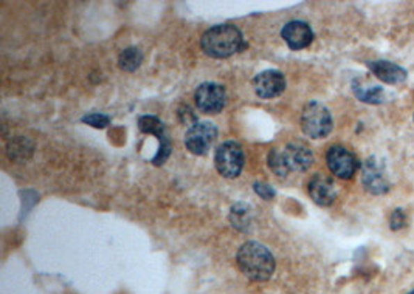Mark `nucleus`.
<instances>
[{"mask_svg": "<svg viewBox=\"0 0 414 294\" xmlns=\"http://www.w3.org/2000/svg\"><path fill=\"white\" fill-rule=\"evenodd\" d=\"M236 262L242 275L255 282H267L276 268L275 257L270 250L255 240L241 246L236 254Z\"/></svg>", "mask_w": 414, "mask_h": 294, "instance_id": "f257e3e1", "label": "nucleus"}, {"mask_svg": "<svg viewBox=\"0 0 414 294\" xmlns=\"http://www.w3.org/2000/svg\"><path fill=\"white\" fill-rule=\"evenodd\" d=\"M200 47L205 54L214 59H225L246 49L241 30L232 24L216 25L203 33Z\"/></svg>", "mask_w": 414, "mask_h": 294, "instance_id": "f03ea898", "label": "nucleus"}, {"mask_svg": "<svg viewBox=\"0 0 414 294\" xmlns=\"http://www.w3.org/2000/svg\"><path fill=\"white\" fill-rule=\"evenodd\" d=\"M314 163V152L304 142H289L284 147L271 149L267 164L278 177H287L292 172H306Z\"/></svg>", "mask_w": 414, "mask_h": 294, "instance_id": "7ed1b4c3", "label": "nucleus"}, {"mask_svg": "<svg viewBox=\"0 0 414 294\" xmlns=\"http://www.w3.org/2000/svg\"><path fill=\"white\" fill-rule=\"evenodd\" d=\"M334 121L329 108L318 101H310L303 108L301 129L312 140H323L332 132Z\"/></svg>", "mask_w": 414, "mask_h": 294, "instance_id": "20e7f679", "label": "nucleus"}, {"mask_svg": "<svg viewBox=\"0 0 414 294\" xmlns=\"http://www.w3.org/2000/svg\"><path fill=\"white\" fill-rule=\"evenodd\" d=\"M246 156L239 142L236 141H225L217 146L214 154V166L223 179H236L239 177Z\"/></svg>", "mask_w": 414, "mask_h": 294, "instance_id": "39448f33", "label": "nucleus"}, {"mask_svg": "<svg viewBox=\"0 0 414 294\" xmlns=\"http://www.w3.org/2000/svg\"><path fill=\"white\" fill-rule=\"evenodd\" d=\"M219 131L212 121H198L188 129L185 135V147L194 155H207L216 145Z\"/></svg>", "mask_w": 414, "mask_h": 294, "instance_id": "423d86ee", "label": "nucleus"}, {"mask_svg": "<svg viewBox=\"0 0 414 294\" xmlns=\"http://www.w3.org/2000/svg\"><path fill=\"white\" fill-rule=\"evenodd\" d=\"M326 163H328L331 172L342 180L352 179L357 169L360 168V161H358L357 155L348 147L340 145L329 147L328 154H326Z\"/></svg>", "mask_w": 414, "mask_h": 294, "instance_id": "0eeeda50", "label": "nucleus"}, {"mask_svg": "<svg viewBox=\"0 0 414 294\" xmlns=\"http://www.w3.org/2000/svg\"><path fill=\"white\" fill-rule=\"evenodd\" d=\"M196 106L205 115H217L227 106V92L217 82H203L194 93Z\"/></svg>", "mask_w": 414, "mask_h": 294, "instance_id": "6e6552de", "label": "nucleus"}, {"mask_svg": "<svg viewBox=\"0 0 414 294\" xmlns=\"http://www.w3.org/2000/svg\"><path fill=\"white\" fill-rule=\"evenodd\" d=\"M138 129L140 132L143 133H151L154 136H157V140L160 141V149L159 154L155 155V158L152 160L154 166H161L165 163L169 155H171V140H169L168 132H166V126L154 115H143L138 118Z\"/></svg>", "mask_w": 414, "mask_h": 294, "instance_id": "1a4fd4ad", "label": "nucleus"}, {"mask_svg": "<svg viewBox=\"0 0 414 294\" xmlns=\"http://www.w3.org/2000/svg\"><path fill=\"white\" fill-rule=\"evenodd\" d=\"M286 78L278 70H266L256 74L253 79V90L262 99H271L280 97L286 90Z\"/></svg>", "mask_w": 414, "mask_h": 294, "instance_id": "9d476101", "label": "nucleus"}, {"mask_svg": "<svg viewBox=\"0 0 414 294\" xmlns=\"http://www.w3.org/2000/svg\"><path fill=\"white\" fill-rule=\"evenodd\" d=\"M281 36L286 40L290 50H303L312 44L314 40V31L310 25L303 22V20H292L286 24L281 30Z\"/></svg>", "mask_w": 414, "mask_h": 294, "instance_id": "9b49d317", "label": "nucleus"}, {"mask_svg": "<svg viewBox=\"0 0 414 294\" xmlns=\"http://www.w3.org/2000/svg\"><path fill=\"white\" fill-rule=\"evenodd\" d=\"M362 180L363 186L376 195H382L390 189V183L385 179L382 163H379L376 156H371V158L366 160V163L363 164Z\"/></svg>", "mask_w": 414, "mask_h": 294, "instance_id": "f8f14e48", "label": "nucleus"}, {"mask_svg": "<svg viewBox=\"0 0 414 294\" xmlns=\"http://www.w3.org/2000/svg\"><path fill=\"white\" fill-rule=\"evenodd\" d=\"M309 195L318 206H331L337 197L335 184L329 177L317 174L309 181Z\"/></svg>", "mask_w": 414, "mask_h": 294, "instance_id": "ddd939ff", "label": "nucleus"}, {"mask_svg": "<svg viewBox=\"0 0 414 294\" xmlns=\"http://www.w3.org/2000/svg\"><path fill=\"white\" fill-rule=\"evenodd\" d=\"M368 67L379 81L390 85L402 84V82H405L406 76H408L404 67L392 64L390 60H372V63H368Z\"/></svg>", "mask_w": 414, "mask_h": 294, "instance_id": "4468645a", "label": "nucleus"}, {"mask_svg": "<svg viewBox=\"0 0 414 294\" xmlns=\"http://www.w3.org/2000/svg\"><path fill=\"white\" fill-rule=\"evenodd\" d=\"M352 92L363 102H368V104H380V102L385 101V90L380 85L374 84L368 79H354L352 82Z\"/></svg>", "mask_w": 414, "mask_h": 294, "instance_id": "2eb2a0df", "label": "nucleus"}, {"mask_svg": "<svg viewBox=\"0 0 414 294\" xmlns=\"http://www.w3.org/2000/svg\"><path fill=\"white\" fill-rule=\"evenodd\" d=\"M228 218L234 229L247 232L250 228H252V223H253V209L246 202H237L233 204L232 209H230Z\"/></svg>", "mask_w": 414, "mask_h": 294, "instance_id": "dca6fc26", "label": "nucleus"}, {"mask_svg": "<svg viewBox=\"0 0 414 294\" xmlns=\"http://www.w3.org/2000/svg\"><path fill=\"white\" fill-rule=\"evenodd\" d=\"M141 63H143V53L137 47H129L121 51L118 58V65L125 72H135L140 68Z\"/></svg>", "mask_w": 414, "mask_h": 294, "instance_id": "f3484780", "label": "nucleus"}, {"mask_svg": "<svg viewBox=\"0 0 414 294\" xmlns=\"http://www.w3.org/2000/svg\"><path fill=\"white\" fill-rule=\"evenodd\" d=\"M33 154V145L25 138H16L8 145V155L11 160L24 161L25 158H30Z\"/></svg>", "mask_w": 414, "mask_h": 294, "instance_id": "a211bd4d", "label": "nucleus"}, {"mask_svg": "<svg viewBox=\"0 0 414 294\" xmlns=\"http://www.w3.org/2000/svg\"><path fill=\"white\" fill-rule=\"evenodd\" d=\"M83 122L84 124H89V126L95 127V129H104L109 126L111 120H109L107 115H103V113H90V115L84 116Z\"/></svg>", "mask_w": 414, "mask_h": 294, "instance_id": "6ab92c4d", "label": "nucleus"}, {"mask_svg": "<svg viewBox=\"0 0 414 294\" xmlns=\"http://www.w3.org/2000/svg\"><path fill=\"white\" fill-rule=\"evenodd\" d=\"M253 189L255 193L262 198V200H271V198H275V194H276L275 189L264 181H256L253 184Z\"/></svg>", "mask_w": 414, "mask_h": 294, "instance_id": "aec40b11", "label": "nucleus"}, {"mask_svg": "<svg viewBox=\"0 0 414 294\" xmlns=\"http://www.w3.org/2000/svg\"><path fill=\"white\" fill-rule=\"evenodd\" d=\"M390 227H391V229H395V231L405 227V215H404L402 211L396 209L395 213H392V215L390 218Z\"/></svg>", "mask_w": 414, "mask_h": 294, "instance_id": "412c9836", "label": "nucleus"}, {"mask_svg": "<svg viewBox=\"0 0 414 294\" xmlns=\"http://www.w3.org/2000/svg\"><path fill=\"white\" fill-rule=\"evenodd\" d=\"M406 294H414V290H413V291H410V293H406Z\"/></svg>", "mask_w": 414, "mask_h": 294, "instance_id": "4be33fe9", "label": "nucleus"}]
</instances>
